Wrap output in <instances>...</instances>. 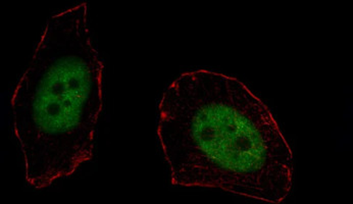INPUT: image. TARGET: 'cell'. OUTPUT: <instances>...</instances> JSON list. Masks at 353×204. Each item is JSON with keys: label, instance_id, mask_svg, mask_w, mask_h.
Listing matches in <instances>:
<instances>
[{"label": "cell", "instance_id": "2", "mask_svg": "<svg viewBox=\"0 0 353 204\" xmlns=\"http://www.w3.org/2000/svg\"><path fill=\"white\" fill-rule=\"evenodd\" d=\"M103 69L91 39L87 3L48 19L10 99L26 178L35 188L69 177L92 159Z\"/></svg>", "mask_w": 353, "mask_h": 204}, {"label": "cell", "instance_id": "1", "mask_svg": "<svg viewBox=\"0 0 353 204\" xmlns=\"http://www.w3.org/2000/svg\"><path fill=\"white\" fill-rule=\"evenodd\" d=\"M157 136L172 184L281 203L292 190L293 153L267 105L234 76H178L159 105Z\"/></svg>", "mask_w": 353, "mask_h": 204}]
</instances>
